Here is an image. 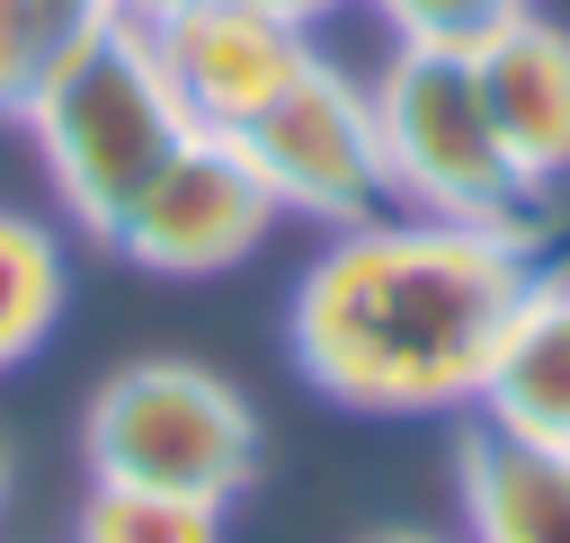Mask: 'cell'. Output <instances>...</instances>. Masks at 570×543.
Returning a JSON list of instances; mask_svg holds the SVG:
<instances>
[{"mask_svg":"<svg viewBox=\"0 0 570 543\" xmlns=\"http://www.w3.org/2000/svg\"><path fill=\"white\" fill-rule=\"evenodd\" d=\"M71 543H223V507H196V498H160V490H107V481H89Z\"/></svg>","mask_w":570,"mask_h":543,"instance_id":"12","label":"cell"},{"mask_svg":"<svg viewBox=\"0 0 570 543\" xmlns=\"http://www.w3.org/2000/svg\"><path fill=\"white\" fill-rule=\"evenodd\" d=\"M383 9V27H392V45H481L490 27H508L517 9H534V0H374Z\"/></svg>","mask_w":570,"mask_h":543,"instance_id":"13","label":"cell"},{"mask_svg":"<svg viewBox=\"0 0 570 543\" xmlns=\"http://www.w3.org/2000/svg\"><path fill=\"white\" fill-rule=\"evenodd\" d=\"M62 294H71L62 240H53L36 214L0 205V374H9V365H27V356L53 338Z\"/></svg>","mask_w":570,"mask_h":543,"instance_id":"11","label":"cell"},{"mask_svg":"<svg viewBox=\"0 0 570 543\" xmlns=\"http://www.w3.org/2000/svg\"><path fill=\"white\" fill-rule=\"evenodd\" d=\"M151 9H169V0H125V18H151Z\"/></svg>","mask_w":570,"mask_h":543,"instance_id":"17","label":"cell"},{"mask_svg":"<svg viewBox=\"0 0 570 543\" xmlns=\"http://www.w3.org/2000/svg\"><path fill=\"white\" fill-rule=\"evenodd\" d=\"M472 80L490 98V125L508 142V160L525 169V187L570 169V27L517 9L508 27H490L472 45Z\"/></svg>","mask_w":570,"mask_h":543,"instance_id":"8","label":"cell"},{"mask_svg":"<svg viewBox=\"0 0 570 543\" xmlns=\"http://www.w3.org/2000/svg\"><path fill=\"white\" fill-rule=\"evenodd\" d=\"M0 507H9V445H0Z\"/></svg>","mask_w":570,"mask_h":543,"instance_id":"18","label":"cell"},{"mask_svg":"<svg viewBox=\"0 0 570 543\" xmlns=\"http://www.w3.org/2000/svg\"><path fill=\"white\" fill-rule=\"evenodd\" d=\"M232 142H240V160H249V178L267 187L276 214H303L321 231H356L374 214H401L392 205V178H383V134H374L365 80H347L321 53Z\"/></svg>","mask_w":570,"mask_h":543,"instance_id":"5","label":"cell"},{"mask_svg":"<svg viewBox=\"0 0 570 543\" xmlns=\"http://www.w3.org/2000/svg\"><path fill=\"white\" fill-rule=\"evenodd\" d=\"M80 454H89V481H107V490L232 507L258 481V409L187 356H142L89 392Z\"/></svg>","mask_w":570,"mask_h":543,"instance_id":"4","label":"cell"},{"mask_svg":"<svg viewBox=\"0 0 570 543\" xmlns=\"http://www.w3.org/2000/svg\"><path fill=\"white\" fill-rule=\"evenodd\" d=\"M267 231H276V205L249 178L240 142L232 134H187L160 160V178L125 205V223L107 231V249L134 258L142 276H223Z\"/></svg>","mask_w":570,"mask_h":543,"instance_id":"6","label":"cell"},{"mask_svg":"<svg viewBox=\"0 0 570 543\" xmlns=\"http://www.w3.org/2000/svg\"><path fill=\"white\" fill-rule=\"evenodd\" d=\"M374 98V134H383V178L401 214L428 223H472V231H508L525 240L534 187L508 160L490 98L472 80L463 45H392L383 71L365 80Z\"/></svg>","mask_w":570,"mask_h":543,"instance_id":"3","label":"cell"},{"mask_svg":"<svg viewBox=\"0 0 570 543\" xmlns=\"http://www.w3.org/2000/svg\"><path fill=\"white\" fill-rule=\"evenodd\" d=\"M374 543H436V534H410V525H392V534H374Z\"/></svg>","mask_w":570,"mask_h":543,"instance_id":"16","label":"cell"},{"mask_svg":"<svg viewBox=\"0 0 570 543\" xmlns=\"http://www.w3.org/2000/svg\"><path fill=\"white\" fill-rule=\"evenodd\" d=\"M472 418L499 427V436L570 454V285L561 276H534L525 303L508 312V329L490 347V374L472 392Z\"/></svg>","mask_w":570,"mask_h":543,"instance_id":"9","label":"cell"},{"mask_svg":"<svg viewBox=\"0 0 570 543\" xmlns=\"http://www.w3.org/2000/svg\"><path fill=\"white\" fill-rule=\"evenodd\" d=\"M525 285L534 258L508 231L374 214L356 231H330L321 258L294 276L285 347L303 383L338 409H374V418L472 409Z\"/></svg>","mask_w":570,"mask_h":543,"instance_id":"1","label":"cell"},{"mask_svg":"<svg viewBox=\"0 0 570 543\" xmlns=\"http://www.w3.org/2000/svg\"><path fill=\"white\" fill-rule=\"evenodd\" d=\"M463 525L472 543H570V454L499 436L472 418L463 436Z\"/></svg>","mask_w":570,"mask_h":543,"instance_id":"10","label":"cell"},{"mask_svg":"<svg viewBox=\"0 0 570 543\" xmlns=\"http://www.w3.org/2000/svg\"><path fill=\"white\" fill-rule=\"evenodd\" d=\"M27 134H36V160L62 196V214L107 240L125 223V205L160 178V160L196 134L142 18H98L80 36L53 45V62L36 71V89L18 98Z\"/></svg>","mask_w":570,"mask_h":543,"instance_id":"2","label":"cell"},{"mask_svg":"<svg viewBox=\"0 0 570 543\" xmlns=\"http://www.w3.org/2000/svg\"><path fill=\"white\" fill-rule=\"evenodd\" d=\"M249 9H267V18H285V27H303V36H312V18H330L338 0H249Z\"/></svg>","mask_w":570,"mask_h":543,"instance_id":"15","label":"cell"},{"mask_svg":"<svg viewBox=\"0 0 570 543\" xmlns=\"http://www.w3.org/2000/svg\"><path fill=\"white\" fill-rule=\"evenodd\" d=\"M142 36H151V53H160L196 134H240L312 62V36L249 9V0H169V9L142 18Z\"/></svg>","mask_w":570,"mask_h":543,"instance_id":"7","label":"cell"},{"mask_svg":"<svg viewBox=\"0 0 570 543\" xmlns=\"http://www.w3.org/2000/svg\"><path fill=\"white\" fill-rule=\"evenodd\" d=\"M53 36H80V27H98V18H125V0H27Z\"/></svg>","mask_w":570,"mask_h":543,"instance_id":"14","label":"cell"}]
</instances>
